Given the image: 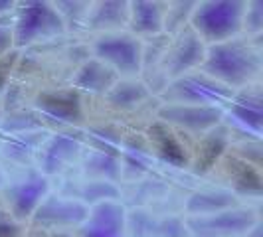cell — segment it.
<instances>
[{
	"instance_id": "cell-1",
	"label": "cell",
	"mask_w": 263,
	"mask_h": 237,
	"mask_svg": "<svg viewBox=\"0 0 263 237\" xmlns=\"http://www.w3.org/2000/svg\"><path fill=\"white\" fill-rule=\"evenodd\" d=\"M204 73L224 87L248 85L261 71V55L241 40L214 44L204 55Z\"/></svg>"
},
{
	"instance_id": "cell-2",
	"label": "cell",
	"mask_w": 263,
	"mask_h": 237,
	"mask_svg": "<svg viewBox=\"0 0 263 237\" xmlns=\"http://www.w3.org/2000/svg\"><path fill=\"white\" fill-rule=\"evenodd\" d=\"M246 2H202L192 8L190 22L192 32L200 40L208 44H222L236 40V36L243 30V16H246Z\"/></svg>"
},
{
	"instance_id": "cell-3",
	"label": "cell",
	"mask_w": 263,
	"mask_h": 237,
	"mask_svg": "<svg viewBox=\"0 0 263 237\" xmlns=\"http://www.w3.org/2000/svg\"><path fill=\"white\" fill-rule=\"evenodd\" d=\"M62 32H64V20L52 4L26 2L18 8L12 38L18 46H30L36 42L55 38Z\"/></svg>"
},
{
	"instance_id": "cell-4",
	"label": "cell",
	"mask_w": 263,
	"mask_h": 237,
	"mask_svg": "<svg viewBox=\"0 0 263 237\" xmlns=\"http://www.w3.org/2000/svg\"><path fill=\"white\" fill-rule=\"evenodd\" d=\"M95 55L117 75H137L143 66V48L131 34H105L95 42Z\"/></svg>"
},
{
	"instance_id": "cell-5",
	"label": "cell",
	"mask_w": 263,
	"mask_h": 237,
	"mask_svg": "<svg viewBox=\"0 0 263 237\" xmlns=\"http://www.w3.org/2000/svg\"><path fill=\"white\" fill-rule=\"evenodd\" d=\"M166 97L171 99V105H212L232 97V93L206 73H186L168 87Z\"/></svg>"
},
{
	"instance_id": "cell-6",
	"label": "cell",
	"mask_w": 263,
	"mask_h": 237,
	"mask_svg": "<svg viewBox=\"0 0 263 237\" xmlns=\"http://www.w3.org/2000/svg\"><path fill=\"white\" fill-rule=\"evenodd\" d=\"M127 215L125 208L115 202H101L93 208L83 224L79 225V237H125Z\"/></svg>"
},
{
	"instance_id": "cell-7",
	"label": "cell",
	"mask_w": 263,
	"mask_h": 237,
	"mask_svg": "<svg viewBox=\"0 0 263 237\" xmlns=\"http://www.w3.org/2000/svg\"><path fill=\"white\" fill-rule=\"evenodd\" d=\"M87 208L73 200L64 198H48L42 202L38 210L34 211V222L44 227H69V225H81L87 218Z\"/></svg>"
},
{
	"instance_id": "cell-8",
	"label": "cell",
	"mask_w": 263,
	"mask_h": 237,
	"mask_svg": "<svg viewBox=\"0 0 263 237\" xmlns=\"http://www.w3.org/2000/svg\"><path fill=\"white\" fill-rule=\"evenodd\" d=\"M204 55L206 50L202 40L192 30L182 32V36L176 40V44L166 53V69H168L166 73L176 79L182 77L204 62Z\"/></svg>"
},
{
	"instance_id": "cell-9",
	"label": "cell",
	"mask_w": 263,
	"mask_h": 237,
	"mask_svg": "<svg viewBox=\"0 0 263 237\" xmlns=\"http://www.w3.org/2000/svg\"><path fill=\"white\" fill-rule=\"evenodd\" d=\"M160 117L188 131H208L220 121V109L216 105H166Z\"/></svg>"
},
{
	"instance_id": "cell-10",
	"label": "cell",
	"mask_w": 263,
	"mask_h": 237,
	"mask_svg": "<svg viewBox=\"0 0 263 237\" xmlns=\"http://www.w3.org/2000/svg\"><path fill=\"white\" fill-rule=\"evenodd\" d=\"M48 190V182L44 176L32 174L28 176L24 182L16 184L8 192V202H10V210L16 220H22L28 215H34V211L38 210L42 204V198Z\"/></svg>"
},
{
	"instance_id": "cell-11",
	"label": "cell",
	"mask_w": 263,
	"mask_h": 237,
	"mask_svg": "<svg viewBox=\"0 0 263 237\" xmlns=\"http://www.w3.org/2000/svg\"><path fill=\"white\" fill-rule=\"evenodd\" d=\"M255 222L251 211L246 210H226L220 213H212L206 218H200V231H208L216 235H232V233H241L250 229Z\"/></svg>"
},
{
	"instance_id": "cell-12",
	"label": "cell",
	"mask_w": 263,
	"mask_h": 237,
	"mask_svg": "<svg viewBox=\"0 0 263 237\" xmlns=\"http://www.w3.org/2000/svg\"><path fill=\"white\" fill-rule=\"evenodd\" d=\"M129 26L137 34H158L164 28V12L158 2H133L129 4Z\"/></svg>"
},
{
	"instance_id": "cell-13",
	"label": "cell",
	"mask_w": 263,
	"mask_h": 237,
	"mask_svg": "<svg viewBox=\"0 0 263 237\" xmlns=\"http://www.w3.org/2000/svg\"><path fill=\"white\" fill-rule=\"evenodd\" d=\"M119 75L111 69L109 66H105L99 60L87 62L85 66L79 67L78 75L73 77V83L81 87V89H89L95 93H105L111 91L117 83Z\"/></svg>"
},
{
	"instance_id": "cell-14",
	"label": "cell",
	"mask_w": 263,
	"mask_h": 237,
	"mask_svg": "<svg viewBox=\"0 0 263 237\" xmlns=\"http://www.w3.org/2000/svg\"><path fill=\"white\" fill-rule=\"evenodd\" d=\"M40 109L62 121H79L81 105L73 93H44L40 97Z\"/></svg>"
},
{
	"instance_id": "cell-15",
	"label": "cell",
	"mask_w": 263,
	"mask_h": 237,
	"mask_svg": "<svg viewBox=\"0 0 263 237\" xmlns=\"http://www.w3.org/2000/svg\"><path fill=\"white\" fill-rule=\"evenodd\" d=\"M232 113L237 117V121H241L255 132L261 131V95L259 91H248L236 97L232 105Z\"/></svg>"
},
{
	"instance_id": "cell-16",
	"label": "cell",
	"mask_w": 263,
	"mask_h": 237,
	"mask_svg": "<svg viewBox=\"0 0 263 237\" xmlns=\"http://www.w3.org/2000/svg\"><path fill=\"white\" fill-rule=\"evenodd\" d=\"M129 4L125 2H103L99 4L91 14L93 28H105V30H115L129 22Z\"/></svg>"
},
{
	"instance_id": "cell-17",
	"label": "cell",
	"mask_w": 263,
	"mask_h": 237,
	"mask_svg": "<svg viewBox=\"0 0 263 237\" xmlns=\"http://www.w3.org/2000/svg\"><path fill=\"white\" fill-rule=\"evenodd\" d=\"M151 132H153V141L157 145L160 156L164 158V160H168V162H172V164H176V166L184 164L186 162L184 148L180 146V143L176 141V136L166 127H160L158 125Z\"/></svg>"
},
{
	"instance_id": "cell-18",
	"label": "cell",
	"mask_w": 263,
	"mask_h": 237,
	"mask_svg": "<svg viewBox=\"0 0 263 237\" xmlns=\"http://www.w3.org/2000/svg\"><path fill=\"white\" fill-rule=\"evenodd\" d=\"M109 97L117 105H133L146 97L145 85L141 83H115V87L109 91Z\"/></svg>"
},
{
	"instance_id": "cell-19",
	"label": "cell",
	"mask_w": 263,
	"mask_h": 237,
	"mask_svg": "<svg viewBox=\"0 0 263 237\" xmlns=\"http://www.w3.org/2000/svg\"><path fill=\"white\" fill-rule=\"evenodd\" d=\"M263 24L261 18V2H255V4H248L246 8V16H243V28L250 30V32H259Z\"/></svg>"
},
{
	"instance_id": "cell-20",
	"label": "cell",
	"mask_w": 263,
	"mask_h": 237,
	"mask_svg": "<svg viewBox=\"0 0 263 237\" xmlns=\"http://www.w3.org/2000/svg\"><path fill=\"white\" fill-rule=\"evenodd\" d=\"M0 237H20V227L10 215L0 213Z\"/></svg>"
},
{
	"instance_id": "cell-21",
	"label": "cell",
	"mask_w": 263,
	"mask_h": 237,
	"mask_svg": "<svg viewBox=\"0 0 263 237\" xmlns=\"http://www.w3.org/2000/svg\"><path fill=\"white\" fill-rule=\"evenodd\" d=\"M12 26L6 20H0V53H4L6 50H10L12 46Z\"/></svg>"
},
{
	"instance_id": "cell-22",
	"label": "cell",
	"mask_w": 263,
	"mask_h": 237,
	"mask_svg": "<svg viewBox=\"0 0 263 237\" xmlns=\"http://www.w3.org/2000/svg\"><path fill=\"white\" fill-rule=\"evenodd\" d=\"M12 8V2H0V14L8 12Z\"/></svg>"
},
{
	"instance_id": "cell-23",
	"label": "cell",
	"mask_w": 263,
	"mask_h": 237,
	"mask_svg": "<svg viewBox=\"0 0 263 237\" xmlns=\"http://www.w3.org/2000/svg\"><path fill=\"white\" fill-rule=\"evenodd\" d=\"M55 237H69V235H66V233H58Z\"/></svg>"
}]
</instances>
